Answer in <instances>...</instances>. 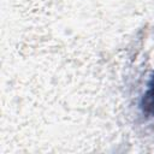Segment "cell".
<instances>
[{
  "label": "cell",
  "mask_w": 154,
  "mask_h": 154,
  "mask_svg": "<svg viewBox=\"0 0 154 154\" xmlns=\"http://www.w3.org/2000/svg\"><path fill=\"white\" fill-rule=\"evenodd\" d=\"M140 107L144 116L154 119V72L146 84L144 93L141 96Z\"/></svg>",
  "instance_id": "1"
}]
</instances>
